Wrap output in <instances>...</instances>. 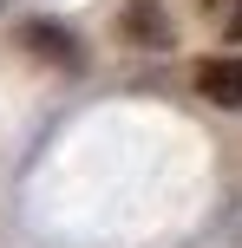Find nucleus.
<instances>
[{"label":"nucleus","mask_w":242,"mask_h":248,"mask_svg":"<svg viewBox=\"0 0 242 248\" xmlns=\"http://www.w3.org/2000/svg\"><path fill=\"white\" fill-rule=\"evenodd\" d=\"M131 33H138L144 46H164V39H170V26L157 20V7H151V0H138V7H131Z\"/></svg>","instance_id":"nucleus-3"},{"label":"nucleus","mask_w":242,"mask_h":248,"mask_svg":"<svg viewBox=\"0 0 242 248\" xmlns=\"http://www.w3.org/2000/svg\"><path fill=\"white\" fill-rule=\"evenodd\" d=\"M196 92L223 111H242V59H203L196 65Z\"/></svg>","instance_id":"nucleus-1"},{"label":"nucleus","mask_w":242,"mask_h":248,"mask_svg":"<svg viewBox=\"0 0 242 248\" xmlns=\"http://www.w3.org/2000/svg\"><path fill=\"white\" fill-rule=\"evenodd\" d=\"M26 46H33L39 59H52V65H79L72 33H59V26H26Z\"/></svg>","instance_id":"nucleus-2"},{"label":"nucleus","mask_w":242,"mask_h":248,"mask_svg":"<svg viewBox=\"0 0 242 248\" xmlns=\"http://www.w3.org/2000/svg\"><path fill=\"white\" fill-rule=\"evenodd\" d=\"M203 13L223 26V39H242V0H203Z\"/></svg>","instance_id":"nucleus-4"}]
</instances>
